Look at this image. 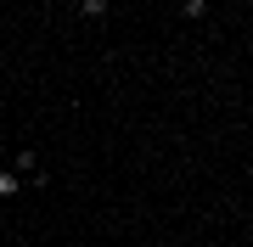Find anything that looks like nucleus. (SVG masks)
I'll use <instances>...</instances> for the list:
<instances>
[{
  "instance_id": "obj_1",
  "label": "nucleus",
  "mask_w": 253,
  "mask_h": 247,
  "mask_svg": "<svg viewBox=\"0 0 253 247\" xmlns=\"http://www.w3.org/2000/svg\"><path fill=\"white\" fill-rule=\"evenodd\" d=\"M79 17L96 23V17H107V6H101V0H79Z\"/></svg>"
},
{
  "instance_id": "obj_2",
  "label": "nucleus",
  "mask_w": 253,
  "mask_h": 247,
  "mask_svg": "<svg viewBox=\"0 0 253 247\" xmlns=\"http://www.w3.org/2000/svg\"><path fill=\"white\" fill-rule=\"evenodd\" d=\"M0 197H17V174H11V169L0 174Z\"/></svg>"
}]
</instances>
